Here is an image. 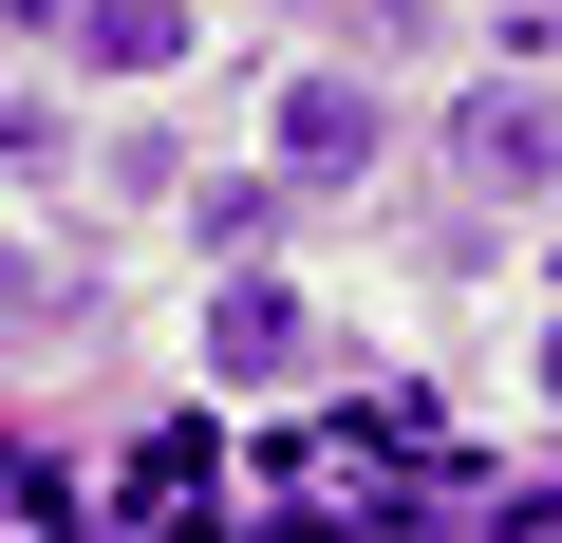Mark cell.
Listing matches in <instances>:
<instances>
[{
	"mask_svg": "<svg viewBox=\"0 0 562 543\" xmlns=\"http://www.w3.org/2000/svg\"><path fill=\"white\" fill-rule=\"evenodd\" d=\"M301 357H319L301 282H206V375H301Z\"/></svg>",
	"mask_w": 562,
	"mask_h": 543,
	"instance_id": "obj_2",
	"label": "cell"
},
{
	"mask_svg": "<svg viewBox=\"0 0 562 543\" xmlns=\"http://www.w3.org/2000/svg\"><path fill=\"white\" fill-rule=\"evenodd\" d=\"M281 206H301V188H206V244H225V262H262V244H281Z\"/></svg>",
	"mask_w": 562,
	"mask_h": 543,
	"instance_id": "obj_7",
	"label": "cell"
},
{
	"mask_svg": "<svg viewBox=\"0 0 562 543\" xmlns=\"http://www.w3.org/2000/svg\"><path fill=\"white\" fill-rule=\"evenodd\" d=\"M206 487H225V450H206V431H150V450H132V543H188Z\"/></svg>",
	"mask_w": 562,
	"mask_h": 543,
	"instance_id": "obj_4",
	"label": "cell"
},
{
	"mask_svg": "<svg viewBox=\"0 0 562 543\" xmlns=\"http://www.w3.org/2000/svg\"><path fill=\"white\" fill-rule=\"evenodd\" d=\"M543 394H562V319H543Z\"/></svg>",
	"mask_w": 562,
	"mask_h": 543,
	"instance_id": "obj_11",
	"label": "cell"
},
{
	"mask_svg": "<svg viewBox=\"0 0 562 543\" xmlns=\"http://www.w3.org/2000/svg\"><path fill=\"white\" fill-rule=\"evenodd\" d=\"M188 20H206V0H76V57H94V76H169Z\"/></svg>",
	"mask_w": 562,
	"mask_h": 543,
	"instance_id": "obj_5",
	"label": "cell"
},
{
	"mask_svg": "<svg viewBox=\"0 0 562 543\" xmlns=\"http://www.w3.org/2000/svg\"><path fill=\"white\" fill-rule=\"evenodd\" d=\"M487 543H562V487H506V506H487Z\"/></svg>",
	"mask_w": 562,
	"mask_h": 543,
	"instance_id": "obj_9",
	"label": "cell"
},
{
	"mask_svg": "<svg viewBox=\"0 0 562 543\" xmlns=\"http://www.w3.org/2000/svg\"><path fill=\"white\" fill-rule=\"evenodd\" d=\"M525 38H543V57H562V0H543V20H525Z\"/></svg>",
	"mask_w": 562,
	"mask_h": 543,
	"instance_id": "obj_10",
	"label": "cell"
},
{
	"mask_svg": "<svg viewBox=\"0 0 562 543\" xmlns=\"http://www.w3.org/2000/svg\"><path fill=\"white\" fill-rule=\"evenodd\" d=\"M0 543H76V506H57V468L20 450V487H0Z\"/></svg>",
	"mask_w": 562,
	"mask_h": 543,
	"instance_id": "obj_8",
	"label": "cell"
},
{
	"mask_svg": "<svg viewBox=\"0 0 562 543\" xmlns=\"http://www.w3.org/2000/svg\"><path fill=\"white\" fill-rule=\"evenodd\" d=\"M375 169V94L357 76H301V94H281V188H357Z\"/></svg>",
	"mask_w": 562,
	"mask_h": 543,
	"instance_id": "obj_3",
	"label": "cell"
},
{
	"mask_svg": "<svg viewBox=\"0 0 562 543\" xmlns=\"http://www.w3.org/2000/svg\"><path fill=\"white\" fill-rule=\"evenodd\" d=\"M357 431H375L394 468H450V394H431V375H394V394H357Z\"/></svg>",
	"mask_w": 562,
	"mask_h": 543,
	"instance_id": "obj_6",
	"label": "cell"
},
{
	"mask_svg": "<svg viewBox=\"0 0 562 543\" xmlns=\"http://www.w3.org/2000/svg\"><path fill=\"white\" fill-rule=\"evenodd\" d=\"M450 169H469V188H562V94H543V76H487V94L450 113Z\"/></svg>",
	"mask_w": 562,
	"mask_h": 543,
	"instance_id": "obj_1",
	"label": "cell"
},
{
	"mask_svg": "<svg viewBox=\"0 0 562 543\" xmlns=\"http://www.w3.org/2000/svg\"><path fill=\"white\" fill-rule=\"evenodd\" d=\"M525 20H543V0H506V38H525Z\"/></svg>",
	"mask_w": 562,
	"mask_h": 543,
	"instance_id": "obj_12",
	"label": "cell"
}]
</instances>
